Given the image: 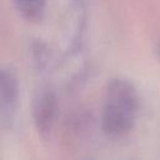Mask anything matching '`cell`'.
Returning a JSON list of instances; mask_svg holds the SVG:
<instances>
[{
	"label": "cell",
	"instance_id": "cell-1",
	"mask_svg": "<svg viewBox=\"0 0 160 160\" xmlns=\"http://www.w3.org/2000/svg\"><path fill=\"white\" fill-rule=\"evenodd\" d=\"M140 108V98L131 81L124 78L111 79L106 86L101 125L112 138L126 135L135 125Z\"/></svg>",
	"mask_w": 160,
	"mask_h": 160
},
{
	"label": "cell",
	"instance_id": "cell-5",
	"mask_svg": "<svg viewBox=\"0 0 160 160\" xmlns=\"http://www.w3.org/2000/svg\"><path fill=\"white\" fill-rule=\"evenodd\" d=\"M158 54H159V56H160V41H159V44H158Z\"/></svg>",
	"mask_w": 160,
	"mask_h": 160
},
{
	"label": "cell",
	"instance_id": "cell-2",
	"mask_svg": "<svg viewBox=\"0 0 160 160\" xmlns=\"http://www.w3.org/2000/svg\"><path fill=\"white\" fill-rule=\"evenodd\" d=\"M58 99L52 90H42L34 101V121L40 132H48L51 129L52 121L56 115Z\"/></svg>",
	"mask_w": 160,
	"mask_h": 160
},
{
	"label": "cell",
	"instance_id": "cell-3",
	"mask_svg": "<svg viewBox=\"0 0 160 160\" xmlns=\"http://www.w3.org/2000/svg\"><path fill=\"white\" fill-rule=\"evenodd\" d=\"M19 101V81L10 69H0V115L11 116Z\"/></svg>",
	"mask_w": 160,
	"mask_h": 160
},
{
	"label": "cell",
	"instance_id": "cell-4",
	"mask_svg": "<svg viewBox=\"0 0 160 160\" xmlns=\"http://www.w3.org/2000/svg\"><path fill=\"white\" fill-rule=\"evenodd\" d=\"M19 4V8L26 11L29 15H34L41 8V0H15Z\"/></svg>",
	"mask_w": 160,
	"mask_h": 160
}]
</instances>
